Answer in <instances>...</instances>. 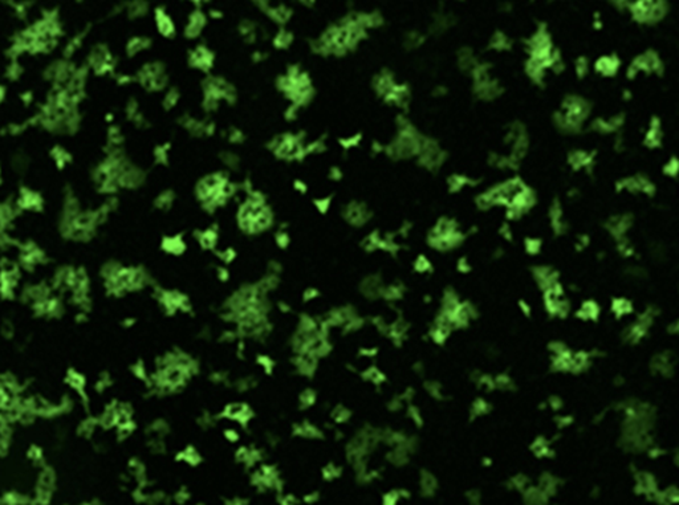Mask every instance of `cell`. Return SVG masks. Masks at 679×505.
Segmentation results:
<instances>
[{
  "mask_svg": "<svg viewBox=\"0 0 679 505\" xmlns=\"http://www.w3.org/2000/svg\"><path fill=\"white\" fill-rule=\"evenodd\" d=\"M276 242L282 248H284V247L290 244V238H288V235L286 232H279L278 236H276Z\"/></svg>",
  "mask_w": 679,
  "mask_h": 505,
  "instance_id": "cell-14",
  "label": "cell"
},
{
  "mask_svg": "<svg viewBox=\"0 0 679 505\" xmlns=\"http://www.w3.org/2000/svg\"><path fill=\"white\" fill-rule=\"evenodd\" d=\"M212 59H214V56H212V53L207 48L198 47L194 52H191L190 63L193 64L194 67L202 69V71H208L212 65Z\"/></svg>",
  "mask_w": 679,
  "mask_h": 505,
  "instance_id": "cell-1",
  "label": "cell"
},
{
  "mask_svg": "<svg viewBox=\"0 0 679 505\" xmlns=\"http://www.w3.org/2000/svg\"><path fill=\"white\" fill-rule=\"evenodd\" d=\"M316 207L319 208L320 212H327L329 206H331V198H324V199H319V201H315Z\"/></svg>",
  "mask_w": 679,
  "mask_h": 505,
  "instance_id": "cell-12",
  "label": "cell"
},
{
  "mask_svg": "<svg viewBox=\"0 0 679 505\" xmlns=\"http://www.w3.org/2000/svg\"><path fill=\"white\" fill-rule=\"evenodd\" d=\"M165 251L171 253H181L185 249V243L181 239V236H174V238H167L164 240Z\"/></svg>",
  "mask_w": 679,
  "mask_h": 505,
  "instance_id": "cell-5",
  "label": "cell"
},
{
  "mask_svg": "<svg viewBox=\"0 0 679 505\" xmlns=\"http://www.w3.org/2000/svg\"><path fill=\"white\" fill-rule=\"evenodd\" d=\"M295 189H296L297 191H300V193H305V191H307V185H305L304 182H301V181H296V182H295Z\"/></svg>",
  "mask_w": 679,
  "mask_h": 505,
  "instance_id": "cell-17",
  "label": "cell"
},
{
  "mask_svg": "<svg viewBox=\"0 0 679 505\" xmlns=\"http://www.w3.org/2000/svg\"><path fill=\"white\" fill-rule=\"evenodd\" d=\"M291 41H292V35L290 32H287V31L282 30L278 34V36L275 38V45L278 48H286L288 45L291 44Z\"/></svg>",
  "mask_w": 679,
  "mask_h": 505,
  "instance_id": "cell-8",
  "label": "cell"
},
{
  "mask_svg": "<svg viewBox=\"0 0 679 505\" xmlns=\"http://www.w3.org/2000/svg\"><path fill=\"white\" fill-rule=\"evenodd\" d=\"M341 177H342L341 171L338 170L337 167H333V169H332V170H331V178H332V179H340V178H341Z\"/></svg>",
  "mask_w": 679,
  "mask_h": 505,
  "instance_id": "cell-19",
  "label": "cell"
},
{
  "mask_svg": "<svg viewBox=\"0 0 679 505\" xmlns=\"http://www.w3.org/2000/svg\"><path fill=\"white\" fill-rule=\"evenodd\" d=\"M346 219L352 224L360 226L366 220V210L364 207H361V206L356 205V203H353L346 210Z\"/></svg>",
  "mask_w": 679,
  "mask_h": 505,
  "instance_id": "cell-4",
  "label": "cell"
},
{
  "mask_svg": "<svg viewBox=\"0 0 679 505\" xmlns=\"http://www.w3.org/2000/svg\"><path fill=\"white\" fill-rule=\"evenodd\" d=\"M206 26V16L201 11H195L193 15L189 18V23L186 27V36L187 38H195L201 34L203 27Z\"/></svg>",
  "mask_w": 679,
  "mask_h": 505,
  "instance_id": "cell-2",
  "label": "cell"
},
{
  "mask_svg": "<svg viewBox=\"0 0 679 505\" xmlns=\"http://www.w3.org/2000/svg\"><path fill=\"white\" fill-rule=\"evenodd\" d=\"M171 202H173V197L169 194H164L157 199V206L161 208H167L171 206Z\"/></svg>",
  "mask_w": 679,
  "mask_h": 505,
  "instance_id": "cell-10",
  "label": "cell"
},
{
  "mask_svg": "<svg viewBox=\"0 0 679 505\" xmlns=\"http://www.w3.org/2000/svg\"><path fill=\"white\" fill-rule=\"evenodd\" d=\"M198 239H199V243H201V245L203 248L211 249L215 247L218 234H216V231L214 230H207L198 235Z\"/></svg>",
  "mask_w": 679,
  "mask_h": 505,
  "instance_id": "cell-6",
  "label": "cell"
},
{
  "mask_svg": "<svg viewBox=\"0 0 679 505\" xmlns=\"http://www.w3.org/2000/svg\"><path fill=\"white\" fill-rule=\"evenodd\" d=\"M235 252L234 249H226V251H223L222 253H219V257L222 259L224 263H231V261L235 259Z\"/></svg>",
  "mask_w": 679,
  "mask_h": 505,
  "instance_id": "cell-13",
  "label": "cell"
},
{
  "mask_svg": "<svg viewBox=\"0 0 679 505\" xmlns=\"http://www.w3.org/2000/svg\"><path fill=\"white\" fill-rule=\"evenodd\" d=\"M177 101H178V93L174 92V90H171L170 93H167L166 98H165V106L167 109L173 108L175 104H177Z\"/></svg>",
  "mask_w": 679,
  "mask_h": 505,
  "instance_id": "cell-11",
  "label": "cell"
},
{
  "mask_svg": "<svg viewBox=\"0 0 679 505\" xmlns=\"http://www.w3.org/2000/svg\"><path fill=\"white\" fill-rule=\"evenodd\" d=\"M666 171H667L670 175H675L676 171H678V163H676L675 159L671 160V163L667 164V167H666Z\"/></svg>",
  "mask_w": 679,
  "mask_h": 505,
  "instance_id": "cell-15",
  "label": "cell"
},
{
  "mask_svg": "<svg viewBox=\"0 0 679 505\" xmlns=\"http://www.w3.org/2000/svg\"><path fill=\"white\" fill-rule=\"evenodd\" d=\"M617 60L616 59H609V57H605V59L598 60L597 63V71L604 73V75H613L617 69Z\"/></svg>",
  "mask_w": 679,
  "mask_h": 505,
  "instance_id": "cell-7",
  "label": "cell"
},
{
  "mask_svg": "<svg viewBox=\"0 0 679 505\" xmlns=\"http://www.w3.org/2000/svg\"><path fill=\"white\" fill-rule=\"evenodd\" d=\"M211 16L214 18V19H220L222 14H220V12H218V11H211Z\"/></svg>",
  "mask_w": 679,
  "mask_h": 505,
  "instance_id": "cell-20",
  "label": "cell"
},
{
  "mask_svg": "<svg viewBox=\"0 0 679 505\" xmlns=\"http://www.w3.org/2000/svg\"><path fill=\"white\" fill-rule=\"evenodd\" d=\"M156 22L158 30H160V32L164 35V36L171 38V36L175 34L174 23H173V20L166 15V12H165V10H162V8H158L156 11Z\"/></svg>",
  "mask_w": 679,
  "mask_h": 505,
  "instance_id": "cell-3",
  "label": "cell"
},
{
  "mask_svg": "<svg viewBox=\"0 0 679 505\" xmlns=\"http://www.w3.org/2000/svg\"><path fill=\"white\" fill-rule=\"evenodd\" d=\"M577 72H579L580 76H583L585 72H587V61L585 60H580L579 63H577Z\"/></svg>",
  "mask_w": 679,
  "mask_h": 505,
  "instance_id": "cell-16",
  "label": "cell"
},
{
  "mask_svg": "<svg viewBox=\"0 0 679 505\" xmlns=\"http://www.w3.org/2000/svg\"><path fill=\"white\" fill-rule=\"evenodd\" d=\"M241 137H243V135H241L240 131L235 130V131H232V134L230 135V139L232 142H239L241 139Z\"/></svg>",
  "mask_w": 679,
  "mask_h": 505,
  "instance_id": "cell-18",
  "label": "cell"
},
{
  "mask_svg": "<svg viewBox=\"0 0 679 505\" xmlns=\"http://www.w3.org/2000/svg\"><path fill=\"white\" fill-rule=\"evenodd\" d=\"M360 139H361V135H360V134H357V135H353V137L346 138V139H341V145H342V147L349 149V147H353V146L358 145Z\"/></svg>",
  "mask_w": 679,
  "mask_h": 505,
  "instance_id": "cell-9",
  "label": "cell"
}]
</instances>
